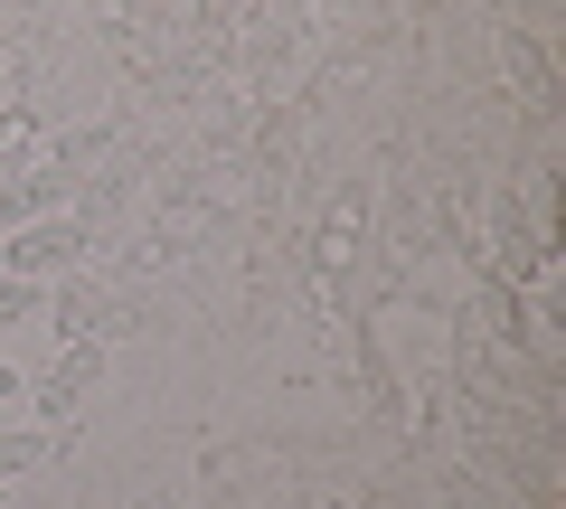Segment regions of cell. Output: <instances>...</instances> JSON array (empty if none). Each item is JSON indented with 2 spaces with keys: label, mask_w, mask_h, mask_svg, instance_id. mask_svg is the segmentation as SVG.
<instances>
[{
  "label": "cell",
  "mask_w": 566,
  "mask_h": 509,
  "mask_svg": "<svg viewBox=\"0 0 566 509\" xmlns=\"http://www.w3.org/2000/svg\"><path fill=\"white\" fill-rule=\"evenodd\" d=\"M85 255L76 218H39V226H10L0 236V274H20V284H48V274H66Z\"/></svg>",
  "instance_id": "1"
},
{
  "label": "cell",
  "mask_w": 566,
  "mask_h": 509,
  "mask_svg": "<svg viewBox=\"0 0 566 509\" xmlns=\"http://www.w3.org/2000/svg\"><path fill=\"white\" fill-rule=\"evenodd\" d=\"M0 218L10 226L66 218V170H10V180H0Z\"/></svg>",
  "instance_id": "2"
},
{
  "label": "cell",
  "mask_w": 566,
  "mask_h": 509,
  "mask_svg": "<svg viewBox=\"0 0 566 509\" xmlns=\"http://www.w3.org/2000/svg\"><path fill=\"white\" fill-rule=\"evenodd\" d=\"M95 378H104V340H66V359L39 378V406H48V415H66L85 388H95Z\"/></svg>",
  "instance_id": "3"
},
{
  "label": "cell",
  "mask_w": 566,
  "mask_h": 509,
  "mask_svg": "<svg viewBox=\"0 0 566 509\" xmlns=\"http://www.w3.org/2000/svg\"><path fill=\"white\" fill-rule=\"evenodd\" d=\"M501 66L520 76V95L538 104V114L557 104V76H547V57H538V39H528V29H501Z\"/></svg>",
  "instance_id": "4"
},
{
  "label": "cell",
  "mask_w": 566,
  "mask_h": 509,
  "mask_svg": "<svg viewBox=\"0 0 566 509\" xmlns=\"http://www.w3.org/2000/svg\"><path fill=\"white\" fill-rule=\"evenodd\" d=\"M48 463V425H20V434H0V490L29 481V471Z\"/></svg>",
  "instance_id": "5"
},
{
  "label": "cell",
  "mask_w": 566,
  "mask_h": 509,
  "mask_svg": "<svg viewBox=\"0 0 566 509\" xmlns=\"http://www.w3.org/2000/svg\"><path fill=\"white\" fill-rule=\"evenodd\" d=\"M482 311H491V340H510V349H538V330H528V311L510 303V284H491V293H482Z\"/></svg>",
  "instance_id": "6"
},
{
  "label": "cell",
  "mask_w": 566,
  "mask_h": 509,
  "mask_svg": "<svg viewBox=\"0 0 566 509\" xmlns=\"http://www.w3.org/2000/svg\"><path fill=\"white\" fill-rule=\"evenodd\" d=\"M29 321H39V284L0 274V340H10V330H29Z\"/></svg>",
  "instance_id": "7"
},
{
  "label": "cell",
  "mask_w": 566,
  "mask_h": 509,
  "mask_svg": "<svg viewBox=\"0 0 566 509\" xmlns=\"http://www.w3.org/2000/svg\"><path fill=\"white\" fill-rule=\"evenodd\" d=\"M10 396H20V368H10V359H0V406H10Z\"/></svg>",
  "instance_id": "8"
}]
</instances>
